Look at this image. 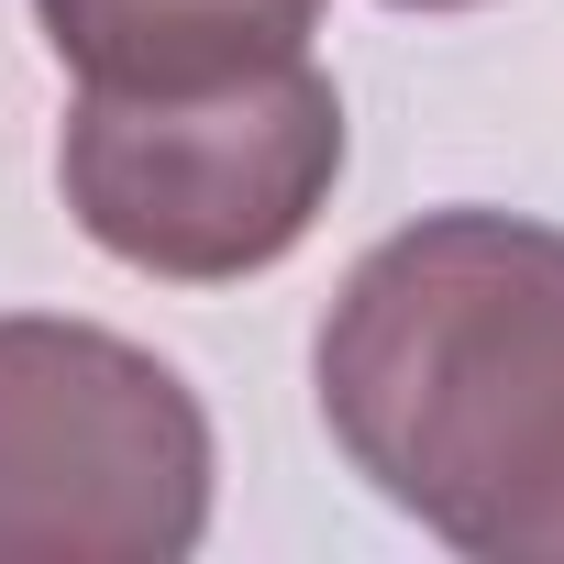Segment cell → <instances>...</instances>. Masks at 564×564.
<instances>
[{
	"label": "cell",
	"mask_w": 564,
	"mask_h": 564,
	"mask_svg": "<svg viewBox=\"0 0 564 564\" xmlns=\"http://www.w3.org/2000/svg\"><path fill=\"white\" fill-rule=\"evenodd\" d=\"M333 454L476 564H564V232L421 210L377 232L311 344Z\"/></svg>",
	"instance_id": "cell-1"
},
{
	"label": "cell",
	"mask_w": 564,
	"mask_h": 564,
	"mask_svg": "<svg viewBox=\"0 0 564 564\" xmlns=\"http://www.w3.org/2000/svg\"><path fill=\"white\" fill-rule=\"evenodd\" d=\"M344 89L322 56H276L210 89H78L56 188L78 232L166 289H232L311 243L344 188Z\"/></svg>",
	"instance_id": "cell-2"
},
{
	"label": "cell",
	"mask_w": 564,
	"mask_h": 564,
	"mask_svg": "<svg viewBox=\"0 0 564 564\" xmlns=\"http://www.w3.org/2000/svg\"><path fill=\"white\" fill-rule=\"evenodd\" d=\"M199 531V388L133 333L0 311V564H177Z\"/></svg>",
	"instance_id": "cell-3"
},
{
	"label": "cell",
	"mask_w": 564,
	"mask_h": 564,
	"mask_svg": "<svg viewBox=\"0 0 564 564\" xmlns=\"http://www.w3.org/2000/svg\"><path fill=\"white\" fill-rule=\"evenodd\" d=\"M333 0H34L78 89H210L276 56H311Z\"/></svg>",
	"instance_id": "cell-4"
},
{
	"label": "cell",
	"mask_w": 564,
	"mask_h": 564,
	"mask_svg": "<svg viewBox=\"0 0 564 564\" xmlns=\"http://www.w3.org/2000/svg\"><path fill=\"white\" fill-rule=\"evenodd\" d=\"M388 12H476V0H388Z\"/></svg>",
	"instance_id": "cell-5"
}]
</instances>
